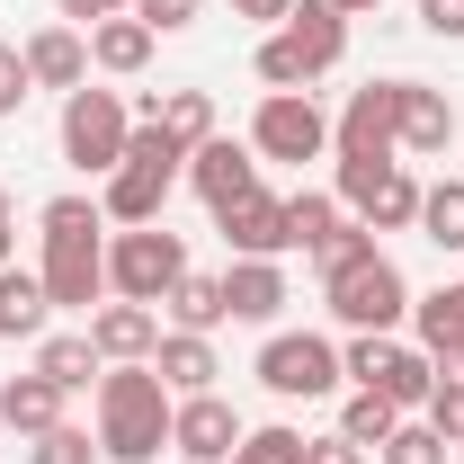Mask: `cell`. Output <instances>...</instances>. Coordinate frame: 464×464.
Segmentation results:
<instances>
[{"mask_svg": "<svg viewBox=\"0 0 464 464\" xmlns=\"http://www.w3.org/2000/svg\"><path fill=\"white\" fill-rule=\"evenodd\" d=\"M45 259H36V277L54 295V313H99L108 304V215H99V197H54L45 215Z\"/></svg>", "mask_w": 464, "mask_h": 464, "instance_id": "6da1fadb", "label": "cell"}, {"mask_svg": "<svg viewBox=\"0 0 464 464\" xmlns=\"http://www.w3.org/2000/svg\"><path fill=\"white\" fill-rule=\"evenodd\" d=\"M90 411H99V456L108 464H152L170 447L179 393L161 384V366L143 357V366H108V375L90 384Z\"/></svg>", "mask_w": 464, "mask_h": 464, "instance_id": "7a4b0ae2", "label": "cell"}, {"mask_svg": "<svg viewBox=\"0 0 464 464\" xmlns=\"http://www.w3.org/2000/svg\"><path fill=\"white\" fill-rule=\"evenodd\" d=\"M179 179H188V143H170L161 125H134V134H125V161L99 179V215H108L116 232L161 224V206H170Z\"/></svg>", "mask_w": 464, "mask_h": 464, "instance_id": "3957f363", "label": "cell"}, {"mask_svg": "<svg viewBox=\"0 0 464 464\" xmlns=\"http://www.w3.org/2000/svg\"><path fill=\"white\" fill-rule=\"evenodd\" d=\"M340 54H348V18L331 9V0H295L286 27H268V36H259L250 72H259L268 90H313L322 72H340Z\"/></svg>", "mask_w": 464, "mask_h": 464, "instance_id": "277c9868", "label": "cell"}, {"mask_svg": "<svg viewBox=\"0 0 464 464\" xmlns=\"http://www.w3.org/2000/svg\"><path fill=\"white\" fill-rule=\"evenodd\" d=\"M340 375L357 384V393H384L393 411H429V393H438L429 348H420V340H393V331H348Z\"/></svg>", "mask_w": 464, "mask_h": 464, "instance_id": "5b68a950", "label": "cell"}, {"mask_svg": "<svg viewBox=\"0 0 464 464\" xmlns=\"http://www.w3.org/2000/svg\"><path fill=\"white\" fill-rule=\"evenodd\" d=\"M322 304H331L340 331H402V322H411V277L384 259V250H366L357 268L322 277Z\"/></svg>", "mask_w": 464, "mask_h": 464, "instance_id": "8992f818", "label": "cell"}, {"mask_svg": "<svg viewBox=\"0 0 464 464\" xmlns=\"http://www.w3.org/2000/svg\"><path fill=\"white\" fill-rule=\"evenodd\" d=\"M188 277V241L170 224H134V232H108V295L125 304H152L161 313V295Z\"/></svg>", "mask_w": 464, "mask_h": 464, "instance_id": "52a82bcc", "label": "cell"}, {"mask_svg": "<svg viewBox=\"0 0 464 464\" xmlns=\"http://www.w3.org/2000/svg\"><path fill=\"white\" fill-rule=\"evenodd\" d=\"M125 134H134V108H125L116 90L81 81V90L63 99V161L81 179H108L116 161H125Z\"/></svg>", "mask_w": 464, "mask_h": 464, "instance_id": "ba28073f", "label": "cell"}, {"mask_svg": "<svg viewBox=\"0 0 464 464\" xmlns=\"http://www.w3.org/2000/svg\"><path fill=\"white\" fill-rule=\"evenodd\" d=\"M277 402H331L348 375H340V348L322 340V331H268L259 340V366H250Z\"/></svg>", "mask_w": 464, "mask_h": 464, "instance_id": "9c48e42d", "label": "cell"}, {"mask_svg": "<svg viewBox=\"0 0 464 464\" xmlns=\"http://www.w3.org/2000/svg\"><path fill=\"white\" fill-rule=\"evenodd\" d=\"M331 161H366V170L402 161V81L348 90V108L331 116Z\"/></svg>", "mask_w": 464, "mask_h": 464, "instance_id": "30bf717a", "label": "cell"}, {"mask_svg": "<svg viewBox=\"0 0 464 464\" xmlns=\"http://www.w3.org/2000/svg\"><path fill=\"white\" fill-rule=\"evenodd\" d=\"M250 152L259 161H322L331 152V116L313 108V90H268L250 116Z\"/></svg>", "mask_w": 464, "mask_h": 464, "instance_id": "8fae6325", "label": "cell"}, {"mask_svg": "<svg viewBox=\"0 0 464 464\" xmlns=\"http://www.w3.org/2000/svg\"><path fill=\"white\" fill-rule=\"evenodd\" d=\"M188 188H197V206H206V215L241 206V197L259 188V152H250V134H241V143H232V134H206V143L188 152Z\"/></svg>", "mask_w": 464, "mask_h": 464, "instance_id": "7c38bea8", "label": "cell"}, {"mask_svg": "<svg viewBox=\"0 0 464 464\" xmlns=\"http://www.w3.org/2000/svg\"><path fill=\"white\" fill-rule=\"evenodd\" d=\"M232 447H241V411L224 393H188L170 411V456L179 464H232Z\"/></svg>", "mask_w": 464, "mask_h": 464, "instance_id": "4fadbf2b", "label": "cell"}, {"mask_svg": "<svg viewBox=\"0 0 464 464\" xmlns=\"http://www.w3.org/2000/svg\"><path fill=\"white\" fill-rule=\"evenodd\" d=\"M232 241V259H286L295 250V224H286V197H268V188H250L241 206H224L215 215Z\"/></svg>", "mask_w": 464, "mask_h": 464, "instance_id": "5bb4252c", "label": "cell"}, {"mask_svg": "<svg viewBox=\"0 0 464 464\" xmlns=\"http://www.w3.org/2000/svg\"><path fill=\"white\" fill-rule=\"evenodd\" d=\"M90 340H99V357H108V366H143V357L161 348V313H152V304L108 295V304L90 313Z\"/></svg>", "mask_w": 464, "mask_h": 464, "instance_id": "9a60e30c", "label": "cell"}, {"mask_svg": "<svg viewBox=\"0 0 464 464\" xmlns=\"http://www.w3.org/2000/svg\"><path fill=\"white\" fill-rule=\"evenodd\" d=\"M224 304L232 322H259V331H277V313H286V259H232L224 268Z\"/></svg>", "mask_w": 464, "mask_h": 464, "instance_id": "2e32d148", "label": "cell"}, {"mask_svg": "<svg viewBox=\"0 0 464 464\" xmlns=\"http://www.w3.org/2000/svg\"><path fill=\"white\" fill-rule=\"evenodd\" d=\"M18 54H27V81H36V90H63V99H72V90L90 81V36L63 27V18H54V27H36Z\"/></svg>", "mask_w": 464, "mask_h": 464, "instance_id": "e0dca14e", "label": "cell"}, {"mask_svg": "<svg viewBox=\"0 0 464 464\" xmlns=\"http://www.w3.org/2000/svg\"><path fill=\"white\" fill-rule=\"evenodd\" d=\"M27 366H36L45 384H63V393H90V384L108 375V357H99V340H90V322H81V331H45Z\"/></svg>", "mask_w": 464, "mask_h": 464, "instance_id": "ac0fdd59", "label": "cell"}, {"mask_svg": "<svg viewBox=\"0 0 464 464\" xmlns=\"http://www.w3.org/2000/svg\"><path fill=\"white\" fill-rule=\"evenodd\" d=\"M152 366H161V384H170L179 402H188V393H215V375H224V357H215L206 331H161Z\"/></svg>", "mask_w": 464, "mask_h": 464, "instance_id": "d6986e66", "label": "cell"}, {"mask_svg": "<svg viewBox=\"0 0 464 464\" xmlns=\"http://www.w3.org/2000/svg\"><path fill=\"white\" fill-rule=\"evenodd\" d=\"M63 402H72V393L45 384V375L27 366V375H9V384H0V429H9V438H45V429L63 420Z\"/></svg>", "mask_w": 464, "mask_h": 464, "instance_id": "ffe728a7", "label": "cell"}, {"mask_svg": "<svg viewBox=\"0 0 464 464\" xmlns=\"http://www.w3.org/2000/svg\"><path fill=\"white\" fill-rule=\"evenodd\" d=\"M152 45H161V36H152L134 9H125V18H99V27H90V72H108V81H134V72L152 63Z\"/></svg>", "mask_w": 464, "mask_h": 464, "instance_id": "44dd1931", "label": "cell"}, {"mask_svg": "<svg viewBox=\"0 0 464 464\" xmlns=\"http://www.w3.org/2000/svg\"><path fill=\"white\" fill-rule=\"evenodd\" d=\"M456 143V99L447 90H429V81H402V152H447Z\"/></svg>", "mask_w": 464, "mask_h": 464, "instance_id": "7402d4cb", "label": "cell"}, {"mask_svg": "<svg viewBox=\"0 0 464 464\" xmlns=\"http://www.w3.org/2000/svg\"><path fill=\"white\" fill-rule=\"evenodd\" d=\"M134 125H161L170 143H188V152H197V143L215 134V99H206V90H152V99L134 108Z\"/></svg>", "mask_w": 464, "mask_h": 464, "instance_id": "603a6c76", "label": "cell"}, {"mask_svg": "<svg viewBox=\"0 0 464 464\" xmlns=\"http://www.w3.org/2000/svg\"><path fill=\"white\" fill-rule=\"evenodd\" d=\"M54 322V295L36 268H0V340H45Z\"/></svg>", "mask_w": 464, "mask_h": 464, "instance_id": "cb8c5ba5", "label": "cell"}, {"mask_svg": "<svg viewBox=\"0 0 464 464\" xmlns=\"http://www.w3.org/2000/svg\"><path fill=\"white\" fill-rule=\"evenodd\" d=\"M348 215H357L366 232H411V224H420V179H411L402 161H393V170L375 179V188H366V197H357Z\"/></svg>", "mask_w": 464, "mask_h": 464, "instance_id": "d4e9b609", "label": "cell"}, {"mask_svg": "<svg viewBox=\"0 0 464 464\" xmlns=\"http://www.w3.org/2000/svg\"><path fill=\"white\" fill-rule=\"evenodd\" d=\"M161 313H170V331H206V340H215V331L232 322L224 277H197V268H188V277H179V286L161 295Z\"/></svg>", "mask_w": 464, "mask_h": 464, "instance_id": "484cf974", "label": "cell"}, {"mask_svg": "<svg viewBox=\"0 0 464 464\" xmlns=\"http://www.w3.org/2000/svg\"><path fill=\"white\" fill-rule=\"evenodd\" d=\"M411 331H420V348L464 340V277H456V286H429V295H411Z\"/></svg>", "mask_w": 464, "mask_h": 464, "instance_id": "4316f807", "label": "cell"}, {"mask_svg": "<svg viewBox=\"0 0 464 464\" xmlns=\"http://www.w3.org/2000/svg\"><path fill=\"white\" fill-rule=\"evenodd\" d=\"M438 250H464V179H438V188H420V224Z\"/></svg>", "mask_w": 464, "mask_h": 464, "instance_id": "83f0119b", "label": "cell"}, {"mask_svg": "<svg viewBox=\"0 0 464 464\" xmlns=\"http://www.w3.org/2000/svg\"><path fill=\"white\" fill-rule=\"evenodd\" d=\"M286 224H295V250H322V241L348 224V206H340V197H322V188H295V197H286Z\"/></svg>", "mask_w": 464, "mask_h": 464, "instance_id": "f1b7e54d", "label": "cell"}, {"mask_svg": "<svg viewBox=\"0 0 464 464\" xmlns=\"http://www.w3.org/2000/svg\"><path fill=\"white\" fill-rule=\"evenodd\" d=\"M402 420H411V411H393L384 393H348V402H340V438H348V447H384Z\"/></svg>", "mask_w": 464, "mask_h": 464, "instance_id": "f546056e", "label": "cell"}, {"mask_svg": "<svg viewBox=\"0 0 464 464\" xmlns=\"http://www.w3.org/2000/svg\"><path fill=\"white\" fill-rule=\"evenodd\" d=\"M27 464H99V429H72V420H54L45 438H27Z\"/></svg>", "mask_w": 464, "mask_h": 464, "instance_id": "4dcf8cb0", "label": "cell"}, {"mask_svg": "<svg viewBox=\"0 0 464 464\" xmlns=\"http://www.w3.org/2000/svg\"><path fill=\"white\" fill-rule=\"evenodd\" d=\"M447 456H456V447H447V438H438L429 420H402V429H393V438L375 447V464H447Z\"/></svg>", "mask_w": 464, "mask_h": 464, "instance_id": "1f68e13d", "label": "cell"}, {"mask_svg": "<svg viewBox=\"0 0 464 464\" xmlns=\"http://www.w3.org/2000/svg\"><path fill=\"white\" fill-rule=\"evenodd\" d=\"M232 464H304V429H241Z\"/></svg>", "mask_w": 464, "mask_h": 464, "instance_id": "d6a6232c", "label": "cell"}, {"mask_svg": "<svg viewBox=\"0 0 464 464\" xmlns=\"http://www.w3.org/2000/svg\"><path fill=\"white\" fill-rule=\"evenodd\" d=\"M366 250H375V232L357 224V215H348L340 232H331V241H322V250H304V259H313V268H322V277H340V268H357V259H366Z\"/></svg>", "mask_w": 464, "mask_h": 464, "instance_id": "836d02e7", "label": "cell"}, {"mask_svg": "<svg viewBox=\"0 0 464 464\" xmlns=\"http://www.w3.org/2000/svg\"><path fill=\"white\" fill-rule=\"evenodd\" d=\"M27 99H36V81H27V54H18V45H0V125L27 108Z\"/></svg>", "mask_w": 464, "mask_h": 464, "instance_id": "e575fe53", "label": "cell"}, {"mask_svg": "<svg viewBox=\"0 0 464 464\" xmlns=\"http://www.w3.org/2000/svg\"><path fill=\"white\" fill-rule=\"evenodd\" d=\"M420 420H429V429H438L447 447H464V384H438V393H429V411H420Z\"/></svg>", "mask_w": 464, "mask_h": 464, "instance_id": "d590c367", "label": "cell"}, {"mask_svg": "<svg viewBox=\"0 0 464 464\" xmlns=\"http://www.w3.org/2000/svg\"><path fill=\"white\" fill-rule=\"evenodd\" d=\"M134 18H143L152 36H188V27H197V0H134Z\"/></svg>", "mask_w": 464, "mask_h": 464, "instance_id": "8d00e7d4", "label": "cell"}, {"mask_svg": "<svg viewBox=\"0 0 464 464\" xmlns=\"http://www.w3.org/2000/svg\"><path fill=\"white\" fill-rule=\"evenodd\" d=\"M125 9H134V0H54V18H63V27H81V36H90L99 18H125Z\"/></svg>", "mask_w": 464, "mask_h": 464, "instance_id": "74e56055", "label": "cell"}, {"mask_svg": "<svg viewBox=\"0 0 464 464\" xmlns=\"http://www.w3.org/2000/svg\"><path fill=\"white\" fill-rule=\"evenodd\" d=\"M420 27L438 45H464V0H420Z\"/></svg>", "mask_w": 464, "mask_h": 464, "instance_id": "f35d334b", "label": "cell"}, {"mask_svg": "<svg viewBox=\"0 0 464 464\" xmlns=\"http://www.w3.org/2000/svg\"><path fill=\"white\" fill-rule=\"evenodd\" d=\"M304 464H366V447H348L340 429H331V438H304Z\"/></svg>", "mask_w": 464, "mask_h": 464, "instance_id": "ab89813d", "label": "cell"}, {"mask_svg": "<svg viewBox=\"0 0 464 464\" xmlns=\"http://www.w3.org/2000/svg\"><path fill=\"white\" fill-rule=\"evenodd\" d=\"M232 18H250V27H286L295 0H232Z\"/></svg>", "mask_w": 464, "mask_h": 464, "instance_id": "60d3db41", "label": "cell"}, {"mask_svg": "<svg viewBox=\"0 0 464 464\" xmlns=\"http://www.w3.org/2000/svg\"><path fill=\"white\" fill-rule=\"evenodd\" d=\"M429 366H438V384H464V340H438V348H429Z\"/></svg>", "mask_w": 464, "mask_h": 464, "instance_id": "b9f144b4", "label": "cell"}, {"mask_svg": "<svg viewBox=\"0 0 464 464\" xmlns=\"http://www.w3.org/2000/svg\"><path fill=\"white\" fill-rule=\"evenodd\" d=\"M331 9H340V18H366V9H384V0H331Z\"/></svg>", "mask_w": 464, "mask_h": 464, "instance_id": "7bdbcfd3", "label": "cell"}, {"mask_svg": "<svg viewBox=\"0 0 464 464\" xmlns=\"http://www.w3.org/2000/svg\"><path fill=\"white\" fill-rule=\"evenodd\" d=\"M0 268H9V197H0Z\"/></svg>", "mask_w": 464, "mask_h": 464, "instance_id": "ee69618b", "label": "cell"}, {"mask_svg": "<svg viewBox=\"0 0 464 464\" xmlns=\"http://www.w3.org/2000/svg\"><path fill=\"white\" fill-rule=\"evenodd\" d=\"M0 438H9V429H0Z\"/></svg>", "mask_w": 464, "mask_h": 464, "instance_id": "f6af8a7d", "label": "cell"}]
</instances>
